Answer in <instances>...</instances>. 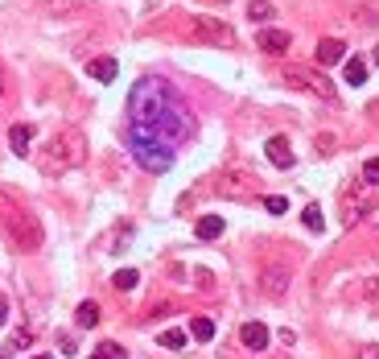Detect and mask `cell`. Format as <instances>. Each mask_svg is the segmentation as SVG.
<instances>
[{
  "mask_svg": "<svg viewBox=\"0 0 379 359\" xmlns=\"http://www.w3.org/2000/svg\"><path fill=\"white\" fill-rule=\"evenodd\" d=\"M128 112H132V124H136V128L153 132V137L165 141L169 149H173L177 141H186L190 132H194V116H190L186 99L177 96L165 79H153V74L132 87Z\"/></svg>",
  "mask_w": 379,
  "mask_h": 359,
  "instance_id": "obj_1",
  "label": "cell"
},
{
  "mask_svg": "<svg viewBox=\"0 0 379 359\" xmlns=\"http://www.w3.org/2000/svg\"><path fill=\"white\" fill-rule=\"evenodd\" d=\"M87 161V141L78 128H58L42 149V173H66Z\"/></svg>",
  "mask_w": 379,
  "mask_h": 359,
  "instance_id": "obj_2",
  "label": "cell"
},
{
  "mask_svg": "<svg viewBox=\"0 0 379 359\" xmlns=\"http://www.w3.org/2000/svg\"><path fill=\"white\" fill-rule=\"evenodd\" d=\"M0 227H4V236H8V244L17 252H37L42 248V223L29 215L25 207L0 203Z\"/></svg>",
  "mask_w": 379,
  "mask_h": 359,
  "instance_id": "obj_3",
  "label": "cell"
},
{
  "mask_svg": "<svg viewBox=\"0 0 379 359\" xmlns=\"http://www.w3.org/2000/svg\"><path fill=\"white\" fill-rule=\"evenodd\" d=\"M128 144H132V157H136L148 173H165V169L173 166V149H169L165 141H157L153 132L136 128V124H132V132H128Z\"/></svg>",
  "mask_w": 379,
  "mask_h": 359,
  "instance_id": "obj_4",
  "label": "cell"
},
{
  "mask_svg": "<svg viewBox=\"0 0 379 359\" xmlns=\"http://www.w3.org/2000/svg\"><path fill=\"white\" fill-rule=\"evenodd\" d=\"M182 33H186L190 42H206V46H235L231 25H223L218 17H186Z\"/></svg>",
  "mask_w": 379,
  "mask_h": 359,
  "instance_id": "obj_5",
  "label": "cell"
},
{
  "mask_svg": "<svg viewBox=\"0 0 379 359\" xmlns=\"http://www.w3.org/2000/svg\"><path fill=\"white\" fill-rule=\"evenodd\" d=\"M284 83L288 87H301V91H313L317 99H338V91H334V83L326 79V74L309 71V67H284Z\"/></svg>",
  "mask_w": 379,
  "mask_h": 359,
  "instance_id": "obj_6",
  "label": "cell"
},
{
  "mask_svg": "<svg viewBox=\"0 0 379 359\" xmlns=\"http://www.w3.org/2000/svg\"><path fill=\"white\" fill-rule=\"evenodd\" d=\"M288 264H264L260 273V289L268 293V297H284V289H288Z\"/></svg>",
  "mask_w": 379,
  "mask_h": 359,
  "instance_id": "obj_7",
  "label": "cell"
},
{
  "mask_svg": "<svg viewBox=\"0 0 379 359\" xmlns=\"http://www.w3.org/2000/svg\"><path fill=\"white\" fill-rule=\"evenodd\" d=\"M239 343H243L247 351H264V347H268V326H264V322H243Z\"/></svg>",
  "mask_w": 379,
  "mask_h": 359,
  "instance_id": "obj_8",
  "label": "cell"
},
{
  "mask_svg": "<svg viewBox=\"0 0 379 359\" xmlns=\"http://www.w3.org/2000/svg\"><path fill=\"white\" fill-rule=\"evenodd\" d=\"M264 149H268V161H272L276 169H293V149H288V141H284V137H268V144H264Z\"/></svg>",
  "mask_w": 379,
  "mask_h": 359,
  "instance_id": "obj_9",
  "label": "cell"
},
{
  "mask_svg": "<svg viewBox=\"0 0 379 359\" xmlns=\"http://www.w3.org/2000/svg\"><path fill=\"white\" fill-rule=\"evenodd\" d=\"M288 42H293V38H288L284 29H260V38H256V46H260L264 54H284Z\"/></svg>",
  "mask_w": 379,
  "mask_h": 359,
  "instance_id": "obj_10",
  "label": "cell"
},
{
  "mask_svg": "<svg viewBox=\"0 0 379 359\" xmlns=\"http://www.w3.org/2000/svg\"><path fill=\"white\" fill-rule=\"evenodd\" d=\"M342 58H346V46H342L338 38H322V42H317V62H322V67H338Z\"/></svg>",
  "mask_w": 379,
  "mask_h": 359,
  "instance_id": "obj_11",
  "label": "cell"
},
{
  "mask_svg": "<svg viewBox=\"0 0 379 359\" xmlns=\"http://www.w3.org/2000/svg\"><path fill=\"white\" fill-rule=\"evenodd\" d=\"M367 215V207H363V198H358L355 190L346 194V198H342V227H355L358 219Z\"/></svg>",
  "mask_w": 379,
  "mask_h": 359,
  "instance_id": "obj_12",
  "label": "cell"
},
{
  "mask_svg": "<svg viewBox=\"0 0 379 359\" xmlns=\"http://www.w3.org/2000/svg\"><path fill=\"white\" fill-rule=\"evenodd\" d=\"M8 144H13V153H17V157H29L33 128H29V124H13V132H8Z\"/></svg>",
  "mask_w": 379,
  "mask_h": 359,
  "instance_id": "obj_13",
  "label": "cell"
},
{
  "mask_svg": "<svg viewBox=\"0 0 379 359\" xmlns=\"http://www.w3.org/2000/svg\"><path fill=\"white\" fill-rule=\"evenodd\" d=\"M87 74L99 79V83H112L119 74V67H116V58H91V62H87Z\"/></svg>",
  "mask_w": 379,
  "mask_h": 359,
  "instance_id": "obj_14",
  "label": "cell"
},
{
  "mask_svg": "<svg viewBox=\"0 0 379 359\" xmlns=\"http://www.w3.org/2000/svg\"><path fill=\"white\" fill-rule=\"evenodd\" d=\"M194 232H198V239H218V236H223V219H218V215H202Z\"/></svg>",
  "mask_w": 379,
  "mask_h": 359,
  "instance_id": "obj_15",
  "label": "cell"
},
{
  "mask_svg": "<svg viewBox=\"0 0 379 359\" xmlns=\"http://www.w3.org/2000/svg\"><path fill=\"white\" fill-rule=\"evenodd\" d=\"M346 83H351V87H363V83H367V62H363V58H346Z\"/></svg>",
  "mask_w": 379,
  "mask_h": 359,
  "instance_id": "obj_16",
  "label": "cell"
},
{
  "mask_svg": "<svg viewBox=\"0 0 379 359\" xmlns=\"http://www.w3.org/2000/svg\"><path fill=\"white\" fill-rule=\"evenodd\" d=\"M190 335L198 338V343H211V338H214V322H211V318H202V314H198V318L190 322Z\"/></svg>",
  "mask_w": 379,
  "mask_h": 359,
  "instance_id": "obj_17",
  "label": "cell"
},
{
  "mask_svg": "<svg viewBox=\"0 0 379 359\" xmlns=\"http://www.w3.org/2000/svg\"><path fill=\"white\" fill-rule=\"evenodd\" d=\"M247 17H252V21H272L276 8H272L268 0H247Z\"/></svg>",
  "mask_w": 379,
  "mask_h": 359,
  "instance_id": "obj_18",
  "label": "cell"
},
{
  "mask_svg": "<svg viewBox=\"0 0 379 359\" xmlns=\"http://www.w3.org/2000/svg\"><path fill=\"white\" fill-rule=\"evenodd\" d=\"M136 281H141V277H136V268H119L116 277H112V285H116L119 293H128V289H136Z\"/></svg>",
  "mask_w": 379,
  "mask_h": 359,
  "instance_id": "obj_19",
  "label": "cell"
},
{
  "mask_svg": "<svg viewBox=\"0 0 379 359\" xmlns=\"http://www.w3.org/2000/svg\"><path fill=\"white\" fill-rule=\"evenodd\" d=\"M301 223H305L309 232H322V227H326V219H322V207H313V203H309L305 211H301Z\"/></svg>",
  "mask_w": 379,
  "mask_h": 359,
  "instance_id": "obj_20",
  "label": "cell"
},
{
  "mask_svg": "<svg viewBox=\"0 0 379 359\" xmlns=\"http://www.w3.org/2000/svg\"><path fill=\"white\" fill-rule=\"evenodd\" d=\"M74 318H78V326H95V322H99V306H95V302H83Z\"/></svg>",
  "mask_w": 379,
  "mask_h": 359,
  "instance_id": "obj_21",
  "label": "cell"
},
{
  "mask_svg": "<svg viewBox=\"0 0 379 359\" xmlns=\"http://www.w3.org/2000/svg\"><path fill=\"white\" fill-rule=\"evenodd\" d=\"M157 343H161L165 351H182V347H186V331H165Z\"/></svg>",
  "mask_w": 379,
  "mask_h": 359,
  "instance_id": "obj_22",
  "label": "cell"
},
{
  "mask_svg": "<svg viewBox=\"0 0 379 359\" xmlns=\"http://www.w3.org/2000/svg\"><path fill=\"white\" fill-rule=\"evenodd\" d=\"M99 359H128V351L119 347V343H99V351H95Z\"/></svg>",
  "mask_w": 379,
  "mask_h": 359,
  "instance_id": "obj_23",
  "label": "cell"
},
{
  "mask_svg": "<svg viewBox=\"0 0 379 359\" xmlns=\"http://www.w3.org/2000/svg\"><path fill=\"white\" fill-rule=\"evenodd\" d=\"M363 182H367V186H379V157H367V161H363Z\"/></svg>",
  "mask_w": 379,
  "mask_h": 359,
  "instance_id": "obj_24",
  "label": "cell"
},
{
  "mask_svg": "<svg viewBox=\"0 0 379 359\" xmlns=\"http://www.w3.org/2000/svg\"><path fill=\"white\" fill-rule=\"evenodd\" d=\"M264 207H268L272 215H281V211H284V207H288V203H284L281 194H268V198H264Z\"/></svg>",
  "mask_w": 379,
  "mask_h": 359,
  "instance_id": "obj_25",
  "label": "cell"
},
{
  "mask_svg": "<svg viewBox=\"0 0 379 359\" xmlns=\"http://www.w3.org/2000/svg\"><path fill=\"white\" fill-rule=\"evenodd\" d=\"M49 13H66V8H78V0H46Z\"/></svg>",
  "mask_w": 379,
  "mask_h": 359,
  "instance_id": "obj_26",
  "label": "cell"
},
{
  "mask_svg": "<svg viewBox=\"0 0 379 359\" xmlns=\"http://www.w3.org/2000/svg\"><path fill=\"white\" fill-rule=\"evenodd\" d=\"M367 297L379 306V277H375V281H367Z\"/></svg>",
  "mask_w": 379,
  "mask_h": 359,
  "instance_id": "obj_27",
  "label": "cell"
},
{
  "mask_svg": "<svg viewBox=\"0 0 379 359\" xmlns=\"http://www.w3.org/2000/svg\"><path fill=\"white\" fill-rule=\"evenodd\" d=\"M358 359H379V347H358Z\"/></svg>",
  "mask_w": 379,
  "mask_h": 359,
  "instance_id": "obj_28",
  "label": "cell"
},
{
  "mask_svg": "<svg viewBox=\"0 0 379 359\" xmlns=\"http://www.w3.org/2000/svg\"><path fill=\"white\" fill-rule=\"evenodd\" d=\"M4 322H8V297L0 293V326H4Z\"/></svg>",
  "mask_w": 379,
  "mask_h": 359,
  "instance_id": "obj_29",
  "label": "cell"
},
{
  "mask_svg": "<svg viewBox=\"0 0 379 359\" xmlns=\"http://www.w3.org/2000/svg\"><path fill=\"white\" fill-rule=\"evenodd\" d=\"M367 223H371V227H379V203H375V207H367Z\"/></svg>",
  "mask_w": 379,
  "mask_h": 359,
  "instance_id": "obj_30",
  "label": "cell"
},
{
  "mask_svg": "<svg viewBox=\"0 0 379 359\" xmlns=\"http://www.w3.org/2000/svg\"><path fill=\"white\" fill-rule=\"evenodd\" d=\"M29 359H54V355H29Z\"/></svg>",
  "mask_w": 379,
  "mask_h": 359,
  "instance_id": "obj_31",
  "label": "cell"
},
{
  "mask_svg": "<svg viewBox=\"0 0 379 359\" xmlns=\"http://www.w3.org/2000/svg\"><path fill=\"white\" fill-rule=\"evenodd\" d=\"M0 91H4V71H0Z\"/></svg>",
  "mask_w": 379,
  "mask_h": 359,
  "instance_id": "obj_32",
  "label": "cell"
},
{
  "mask_svg": "<svg viewBox=\"0 0 379 359\" xmlns=\"http://www.w3.org/2000/svg\"><path fill=\"white\" fill-rule=\"evenodd\" d=\"M375 67H379V46H375Z\"/></svg>",
  "mask_w": 379,
  "mask_h": 359,
  "instance_id": "obj_33",
  "label": "cell"
},
{
  "mask_svg": "<svg viewBox=\"0 0 379 359\" xmlns=\"http://www.w3.org/2000/svg\"><path fill=\"white\" fill-rule=\"evenodd\" d=\"M214 4H227V0H214Z\"/></svg>",
  "mask_w": 379,
  "mask_h": 359,
  "instance_id": "obj_34",
  "label": "cell"
},
{
  "mask_svg": "<svg viewBox=\"0 0 379 359\" xmlns=\"http://www.w3.org/2000/svg\"><path fill=\"white\" fill-rule=\"evenodd\" d=\"M91 359H99V355H91Z\"/></svg>",
  "mask_w": 379,
  "mask_h": 359,
  "instance_id": "obj_35",
  "label": "cell"
},
{
  "mask_svg": "<svg viewBox=\"0 0 379 359\" xmlns=\"http://www.w3.org/2000/svg\"><path fill=\"white\" fill-rule=\"evenodd\" d=\"M0 359H4V355H0Z\"/></svg>",
  "mask_w": 379,
  "mask_h": 359,
  "instance_id": "obj_36",
  "label": "cell"
}]
</instances>
